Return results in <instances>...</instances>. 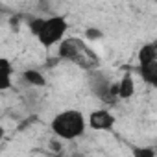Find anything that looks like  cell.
Wrapping results in <instances>:
<instances>
[{
  "label": "cell",
  "instance_id": "5",
  "mask_svg": "<svg viewBox=\"0 0 157 157\" xmlns=\"http://www.w3.org/2000/svg\"><path fill=\"white\" fill-rule=\"evenodd\" d=\"M89 126L94 131H111L115 126V117L107 109H96L89 115Z\"/></svg>",
  "mask_w": 157,
  "mask_h": 157
},
{
  "label": "cell",
  "instance_id": "1",
  "mask_svg": "<svg viewBox=\"0 0 157 157\" xmlns=\"http://www.w3.org/2000/svg\"><path fill=\"white\" fill-rule=\"evenodd\" d=\"M28 26H30V32L37 37V41L44 48H52L59 44L65 39L68 30V22L61 15H54L46 19H32Z\"/></svg>",
  "mask_w": 157,
  "mask_h": 157
},
{
  "label": "cell",
  "instance_id": "10",
  "mask_svg": "<svg viewBox=\"0 0 157 157\" xmlns=\"http://www.w3.org/2000/svg\"><path fill=\"white\" fill-rule=\"evenodd\" d=\"M0 70H2V83H0V89L8 91L11 87V74H13V67H11V61L8 57H0Z\"/></svg>",
  "mask_w": 157,
  "mask_h": 157
},
{
  "label": "cell",
  "instance_id": "6",
  "mask_svg": "<svg viewBox=\"0 0 157 157\" xmlns=\"http://www.w3.org/2000/svg\"><path fill=\"white\" fill-rule=\"evenodd\" d=\"M111 91H113V96L115 98H129V96H133V93H135L133 76L129 72H126L117 83H113Z\"/></svg>",
  "mask_w": 157,
  "mask_h": 157
},
{
  "label": "cell",
  "instance_id": "8",
  "mask_svg": "<svg viewBox=\"0 0 157 157\" xmlns=\"http://www.w3.org/2000/svg\"><path fill=\"white\" fill-rule=\"evenodd\" d=\"M137 59H139V65H148V63L157 61V41L146 43V44L139 50Z\"/></svg>",
  "mask_w": 157,
  "mask_h": 157
},
{
  "label": "cell",
  "instance_id": "9",
  "mask_svg": "<svg viewBox=\"0 0 157 157\" xmlns=\"http://www.w3.org/2000/svg\"><path fill=\"white\" fill-rule=\"evenodd\" d=\"M22 80L28 85H32V87H44L46 85V78L39 70H35V68H26L22 72Z\"/></svg>",
  "mask_w": 157,
  "mask_h": 157
},
{
  "label": "cell",
  "instance_id": "13",
  "mask_svg": "<svg viewBox=\"0 0 157 157\" xmlns=\"http://www.w3.org/2000/svg\"><path fill=\"white\" fill-rule=\"evenodd\" d=\"M155 150H157V148H155Z\"/></svg>",
  "mask_w": 157,
  "mask_h": 157
},
{
  "label": "cell",
  "instance_id": "7",
  "mask_svg": "<svg viewBox=\"0 0 157 157\" xmlns=\"http://www.w3.org/2000/svg\"><path fill=\"white\" fill-rule=\"evenodd\" d=\"M139 76L142 82L157 89V61L148 63V65H139Z\"/></svg>",
  "mask_w": 157,
  "mask_h": 157
},
{
  "label": "cell",
  "instance_id": "12",
  "mask_svg": "<svg viewBox=\"0 0 157 157\" xmlns=\"http://www.w3.org/2000/svg\"><path fill=\"white\" fill-rule=\"evenodd\" d=\"M87 39H91V41L102 39V32H100V30H94V28H89V30H87Z\"/></svg>",
  "mask_w": 157,
  "mask_h": 157
},
{
  "label": "cell",
  "instance_id": "11",
  "mask_svg": "<svg viewBox=\"0 0 157 157\" xmlns=\"http://www.w3.org/2000/svg\"><path fill=\"white\" fill-rule=\"evenodd\" d=\"M157 153L155 148H133V155L137 157H153Z\"/></svg>",
  "mask_w": 157,
  "mask_h": 157
},
{
  "label": "cell",
  "instance_id": "4",
  "mask_svg": "<svg viewBox=\"0 0 157 157\" xmlns=\"http://www.w3.org/2000/svg\"><path fill=\"white\" fill-rule=\"evenodd\" d=\"M91 91L100 98V100H105V102H113L115 100V96H113V91H111V87H113V83L107 80V78L100 72V70H91Z\"/></svg>",
  "mask_w": 157,
  "mask_h": 157
},
{
  "label": "cell",
  "instance_id": "3",
  "mask_svg": "<svg viewBox=\"0 0 157 157\" xmlns=\"http://www.w3.org/2000/svg\"><path fill=\"white\" fill-rule=\"evenodd\" d=\"M50 128H52V131H54L56 137H59L63 140H74V139L82 137L85 133L87 120L82 115V111H78V109H67V111L57 113L52 118Z\"/></svg>",
  "mask_w": 157,
  "mask_h": 157
},
{
  "label": "cell",
  "instance_id": "2",
  "mask_svg": "<svg viewBox=\"0 0 157 157\" xmlns=\"http://www.w3.org/2000/svg\"><path fill=\"white\" fill-rule=\"evenodd\" d=\"M57 54L59 57L82 67L85 70H94L100 65V59L96 57V54L78 37H65L57 44Z\"/></svg>",
  "mask_w": 157,
  "mask_h": 157
}]
</instances>
